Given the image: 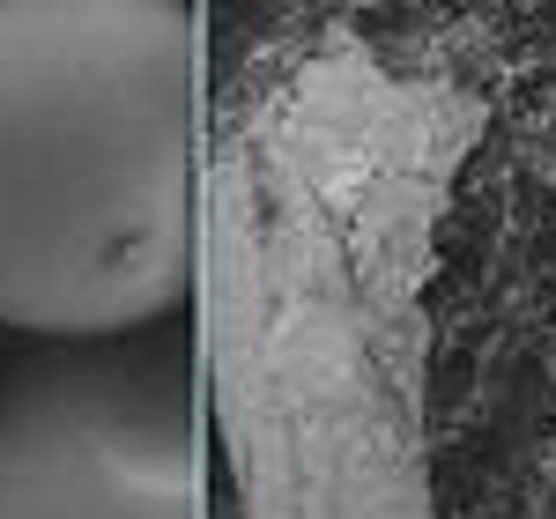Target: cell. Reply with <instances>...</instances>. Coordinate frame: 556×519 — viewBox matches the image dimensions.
<instances>
[{
	"label": "cell",
	"mask_w": 556,
	"mask_h": 519,
	"mask_svg": "<svg viewBox=\"0 0 556 519\" xmlns=\"http://www.w3.org/2000/svg\"><path fill=\"white\" fill-rule=\"evenodd\" d=\"M193 298L245 519H556V0L223 15Z\"/></svg>",
	"instance_id": "obj_1"
},
{
	"label": "cell",
	"mask_w": 556,
	"mask_h": 519,
	"mask_svg": "<svg viewBox=\"0 0 556 519\" xmlns=\"http://www.w3.org/2000/svg\"><path fill=\"white\" fill-rule=\"evenodd\" d=\"M201 112L186 0H0V327L104 349L193 298Z\"/></svg>",
	"instance_id": "obj_2"
},
{
	"label": "cell",
	"mask_w": 556,
	"mask_h": 519,
	"mask_svg": "<svg viewBox=\"0 0 556 519\" xmlns=\"http://www.w3.org/2000/svg\"><path fill=\"white\" fill-rule=\"evenodd\" d=\"M0 519H201L193 379L172 349H60L0 387Z\"/></svg>",
	"instance_id": "obj_3"
}]
</instances>
